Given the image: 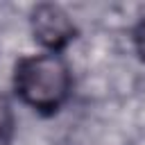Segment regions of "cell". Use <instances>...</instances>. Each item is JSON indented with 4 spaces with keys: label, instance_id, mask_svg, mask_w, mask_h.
<instances>
[{
    "label": "cell",
    "instance_id": "cell-1",
    "mask_svg": "<svg viewBox=\"0 0 145 145\" xmlns=\"http://www.w3.org/2000/svg\"><path fill=\"white\" fill-rule=\"evenodd\" d=\"M14 91L29 109L52 116L68 102L72 75L61 54L43 52L20 57L14 68Z\"/></svg>",
    "mask_w": 145,
    "mask_h": 145
},
{
    "label": "cell",
    "instance_id": "cell-2",
    "mask_svg": "<svg viewBox=\"0 0 145 145\" xmlns=\"http://www.w3.org/2000/svg\"><path fill=\"white\" fill-rule=\"evenodd\" d=\"M29 25H32L34 39L48 52H54V54H59L63 48H68L77 36V25L72 23L70 14L63 7L52 5V2L36 5L32 9Z\"/></svg>",
    "mask_w": 145,
    "mask_h": 145
},
{
    "label": "cell",
    "instance_id": "cell-3",
    "mask_svg": "<svg viewBox=\"0 0 145 145\" xmlns=\"http://www.w3.org/2000/svg\"><path fill=\"white\" fill-rule=\"evenodd\" d=\"M14 131H16V120H14L11 104L0 95V145H11Z\"/></svg>",
    "mask_w": 145,
    "mask_h": 145
},
{
    "label": "cell",
    "instance_id": "cell-4",
    "mask_svg": "<svg viewBox=\"0 0 145 145\" xmlns=\"http://www.w3.org/2000/svg\"><path fill=\"white\" fill-rule=\"evenodd\" d=\"M131 41H134V48H136V54L140 57V61L145 63V18H140L131 32Z\"/></svg>",
    "mask_w": 145,
    "mask_h": 145
}]
</instances>
